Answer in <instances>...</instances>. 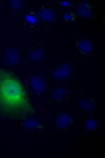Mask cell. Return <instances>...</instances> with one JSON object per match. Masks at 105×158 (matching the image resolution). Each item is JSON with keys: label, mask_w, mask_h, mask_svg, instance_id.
<instances>
[{"label": "cell", "mask_w": 105, "mask_h": 158, "mask_svg": "<svg viewBox=\"0 0 105 158\" xmlns=\"http://www.w3.org/2000/svg\"><path fill=\"white\" fill-rule=\"evenodd\" d=\"M24 87L13 73L0 70V115L7 119H21L32 114Z\"/></svg>", "instance_id": "cell-1"}, {"label": "cell", "mask_w": 105, "mask_h": 158, "mask_svg": "<svg viewBox=\"0 0 105 158\" xmlns=\"http://www.w3.org/2000/svg\"><path fill=\"white\" fill-rule=\"evenodd\" d=\"M72 73H73L72 63L62 62V63H59V64L55 66L51 74H52V77L57 81H67L70 78V76H72Z\"/></svg>", "instance_id": "cell-2"}, {"label": "cell", "mask_w": 105, "mask_h": 158, "mask_svg": "<svg viewBox=\"0 0 105 158\" xmlns=\"http://www.w3.org/2000/svg\"><path fill=\"white\" fill-rule=\"evenodd\" d=\"M27 80H28V85L32 89L34 94L41 95V94H44L46 91V81L41 76H30Z\"/></svg>", "instance_id": "cell-3"}, {"label": "cell", "mask_w": 105, "mask_h": 158, "mask_svg": "<svg viewBox=\"0 0 105 158\" xmlns=\"http://www.w3.org/2000/svg\"><path fill=\"white\" fill-rule=\"evenodd\" d=\"M72 123H73V116L70 112H67V110H63V112L57 114L53 119V125L56 126L57 129H60V130L69 129L70 126H72Z\"/></svg>", "instance_id": "cell-4"}, {"label": "cell", "mask_w": 105, "mask_h": 158, "mask_svg": "<svg viewBox=\"0 0 105 158\" xmlns=\"http://www.w3.org/2000/svg\"><path fill=\"white\" fill-rule=\"evenodd\" d=\"M38 18L42 23H52L57 18V11L53 7H42L38 13Z\"/></svg>", "instance_id": "cell-5"}, {"label": "cell", "mask_w": 105, "mask_h": 158, "mask_svg": "<svg viewBox=\"0 0 105 158\" xmlns=\"http://www.w3.org/2000/svg\"><path fill=\"white\" fill-rule=\"evenodd\" d=\"M74 13L78 17L84 18V20H88V18L93 17V10L90 9L87 2H81V3L74 4Z\"/></svg>", "instance_id": "cell-6"}, {"label": "cell", "mask_w": 105, "mask_h": 158, "mask_svg": "<svg viewBox=\"0 0 105 158\" xmlns=\"http://www.w3.org/2000/svg\"><path fill=\"white\" fill-rule=\"evenodd\" d=\"M77 49L84 55H91L95 51V44L88 38H83L77 42Z\"/></svg>", "instance_id": "cell-7"}, {"label": "cell", "mask_w": 105, "mask_h": 158, "mask_svg": "<svg viewBox=\"0 0 105 158\" xmlns=\"http://www.w3.org/2000/svg\"><path fill=\"white\" fill-rule=\"evenodd\" d=\"M69 94V88L65 85H57L55 87V89L52 91V99L56 102H65Z\"/></svg>", "instance_id": "cell-8"}, {"label": "cell", "mask_w": 105, "mask_h": 158, "mask_svg": "<svg viewBox=\"0 0 105 158\" xmlns=\"http://www.w3.org/2000/svg\"><path fill=\"white\" fill-rule=\"evenodd\" d=\"M78 108L86 114H93L95 110V102L88 97H83V98L78 99Z\"/></svg>", "instance_id": "cell-9"}, {"label": "cell", "mask_w": 105, "mask_h": 158, "mask_svg": "<svg viewBox=\"0 0 105 158\" xmlns=\"http://www.w3.org/2000/svg\"><path fill=\"white\" fill-rule=\"evenodd\" d=\"M45 55H46L45 49H42V48H35V49H31V51L28 52V59H30L31 62L39 63V62H42V60H44Z\"/></svg>", "instance_id": "cell-10"}, {"label": "cell", "mask_w": 105, "mask_h": 158, "mask_svg": "<svg viewBox=\"0 0 105 158\" xmlns=\"http://www.w3.org/2000/svg\"><path fill=\"white\" fill-rule=\"evenodd\" d=\"M4 57H6V62L9 63L10 66H15L18 63V52L13 48L6 49V52H4Z\"/></svg>", "instance_id": "cell-11"}, {"label": "cell", "mask_w": 105, "mask_h": 158, "mask_svg": "<svg viewBox=\"0 0 105 158\" xmlns=\"http://www.w3.org/2000/svg\"><path fill=\"white\" fill-rule=\"evenodd\" d=\"M41 126V120L38 119V118H34V116H30L25 119L24 122V129L28 131H34L36 130V129Z\"/></svg>", "instance_id": "cell-12"}, {"label": "cell", "mask_w": 105, "mask_h": 158, "mask_svg": "<svg viewBox=\"0 0 105 158\" xmlns=\"http://www.w3.org/2000/svg\"><path fill=\"white\" fill-rule=\"evenodd\" d=\"M84 130L86 131H95L97 129H98L99 123L97 119H94V118H87V119L84 120Z\"/></svg>", "instance_id": "cell-13"}, {"label": "cell", "mask_w": 105, "mask_h": 158, "mask_svg": "<svg viewBox=\"0 0 105 158\" xmlns=\"http://www.w3.org/2000/svg\"><path fill=\"white\" fill-rule=\"evenodd\" d=\"M24 20H25V23H27V24H30V25H36V24H38V20H39V18L36 17L34 13H28V14L24 17Z\"/></svg>", "instance_id": "cell-14"}, {"label": "cell", "mask_w": 105, "mask_h": 158, "mask_svg": "<svg viewBox=\"0 0 105 158\" xmlns=\"http://www.w3.org/2000/svg\"><path fill=\"white\" fill-rule=\"evenodd\" d=\"M9 6H10V9H13V10H20V9H23L24 3H23L21 0H11L9 3Z\"/></svg>", "instance_id": "cell-15"}, {"label": "cell", "mask_w": 105, "mask_h": 158, "mask_svg": "<svg viewBox=\"0 0 105 158\" xmlns=\"http://www.w3.org/2000/svg\"><path fill=\"white\" fill-rule=\"evenodd\" d=\"M62 20L63 21H73V20H74V13L66 10L65 13H62Z\"/></svg>", "instance_id": "cell-16"}, {"label": "cell", "mask_w": 105, "mask_h": 158, "mask_svg": "<svg viewBox=\"0 0 105 158\" xmlns=\"http://www.w3.org/2000/svg\"><path fill=\"white\" fill-rule=\"evenodd\" d=\"M57 6L63 7V9H70V7H73V3L70 0H59V2H57Z\"/></svg>", "instance_id": "cell-17"}]
</instances>
